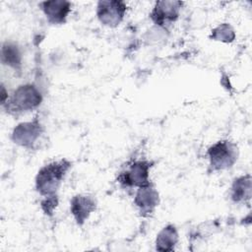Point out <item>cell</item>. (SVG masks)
<instances>
[{"mask_svg": "<svg viewBox=\"0 0 252 252\" xmlns=\"http://www.w3.org/2000/svg\"><path fill=\"white\" fill-rule=\"evenodd\" d=\"M71 163L66 159L53 161L44 165L35 178L36 190L43 196H53L61 184Z\"/></svg>", "mask_w": 252, "mask_h": 252, "instance_id": "1", "label": "cell"}, {"mask_svg": "<svg viewBox=\"0 0 252 252\" xmlns=\"http://www.w3.org/2000/svg\"><path fill=\"white\" fill-rule=\"evenodd\" d=\"M39 91L32 85L20 86L7 101V109L10 112H23L32 110L41 102Z\"/></svg>", "mask_w": 252, "mask_h": 252, "instance_id": "2", "label": "cell"}, {"mask_svg": "<svg viewBox=\"0 0 252 252\" xmlns=\"http://www.w3.org/2000/svg\"><path fill=\"white\" fill-rule=\"evenodd\" d=\"M208 155L214 170L226 169L237 159V148L229 141H220L209 148Z\"/></svg>", "mask_w": 252, "mask_h": 252, "instance_id": "3", "label": "cell"}, {"mask_svg": "<svg viewBox=\"0 0 252 252\" xmlns=\"http://www.w3.org/2000/svg\"><path fill=\"white\" fill-rule=\"evenodd\" d=\"M126 12V5L122 1H99L97 3V18L101 24L116 27L122 21Z\"/></svg>", "mask_w": 252, "mask_h": 252, "instance_id": "4", "label": "cell"}, {"mask_svg": "<svg viewBox=\"0 0 252 252\" xmlns=\"http://www.w3.org/2000/svg\"><path fill=\"white\" fill-rule=\"evenodd\" d=\"M42 133V127L40 123L34 119L31 122H24L16 126L13 131V141L23 147L32 148Z\"/></svg>", "mask_w": 252, "mask_h": 252, "instance_id": "5", "label": "cell"}, {"mask_svg": "<svg viewBox=\"0 0 252 252\" xmlns=\"http://www.w3.org/2000/svg\"><path fill=\"white\" fill-rule=\"evenodd\" d=\"M151 163L145 160H139L132 163L128 170L120 174L119 182L126 186H144L149 182V170Z\"/></svg>", "mask_w": 252, "mask_h": 252, "instance_id": "6", "label": "cell"}, {"mask_svg": "<svg viewBox=\"0 0 252 252\" xmlns=\"http://www.w3.org/2000/svg\"><path fill=\"white\" fill-rule=\"evenodd\" d=\"M181 6L180 1H158L151 13V18L159 26L173 22L177 19Z\"/></svg>", "mask_w": 252, "mask_h": 252, "instance_id": "7", "label": "cell"}, {"mask_svg": "<svg viewBox=\"0 0 252 252\" xmlns=\"http://www.w3.org/2000/svg\"><path fill=\"white\" fill-rule=\"evenodd\" d=\"M95 210V202L92 197L77 195L71 200V213L78 224H83Z\"/></svg>", "mask_w": 252, "mask_h": 252, "instance_id": "8", "label": "cell"}, {"mask_svg": "<svg viewBox=\"0 0 252 252\" xmlns=\"http://www.w3.org/2000/svg\"><path fill=\"white\" fill-rule=\"evenodd\" d=\"M42 10L48 21L52 24H63L71 10V4L68 1H44L41 3Z\"/></svg>", "mask_w": 252, "mask_h": 252, "instance_id": "9", "label": "cell"}, {"mask_svg": "<svg viewBox=\"0 0 252 252\" xmlns=\"http://www.w3.org/2000/svg\"><path fill=\"white\" fill-rule=\"evenodd\" d=\"M158 203V193L151 183L141 186L135 197V204L140 209L141 213H152Z\"/></svg>", "mask_w": 252, "mask_h": 252, "instance_id": "10", "label": "cell"}, {"mask_svg": "<svg viewBox=\"0 0 252 252\" xmlns=\"http://www.w3.org/2000/svg\"><path fill=\"white\" fill-rule=\"evenodd\" d=\"M251 197V176L249 174L238 177L231 187V199L236 202H245Z\"/></svg>", "mask_w": 252, "mask_h": 252, "instance_id": "11", "label": "cell"}, {"mask_svg": "<svg viewBox=\"0 0 252 252\" xmlns=\"http://www.w3.org/2000/svg\"><path fill=\"white\" fill-rule=\"evenodd\" d=\"M178 240V234L173 225H167L158 234L157 249L159 251H171Z\"/></svg>", "mask_w": 252, "mask_h": 252, "instance_id": "12", "label": "cell"}, {"mask_svg": "<svg viewBox=\"0 0 252 252\" xmlns=\"http://www.w3.org/2000/svg\"><path fill=\"white\" fill-rule=\"evenodd\" d=\"M2 62L14 69L20 70L22 56L18 46L14 43H4L2 46Z\"/></svg>", "mask_w": 252, "mask_h": 252, "instance_id": "13", "label": "cell"}, {"mask_svg": "<svg viewBox=\"0 0 252 252\" xmlns=\"http://www.w3.org/2000/svg\"><path fill=\"white\" fill-rule=\"evenodd\" d=\"M211 37L222 42H231L235 37V33L230 25L221 24L212 31Z\"/></svg>", "mask_w": 252, "mask_h": 252, "instance_id": "14", "label": "cell"}, {"mask_svg": "<svg viewBox=\"0 0 252 252\" xmlns=\"http://www.w3.org/2000/svg\"><path fill=\"white\" fill-rule=\"evenodd\" d=\"M57 203H58V201H57V197L55 195L47 196L46 199L41 202V208L46 215H51L53 213L54 209L56 208Z\"/></svg>", "mask_w": 252, "mask_h": 252, "instance_id": "15", "label": "cell"}]
</instances>
